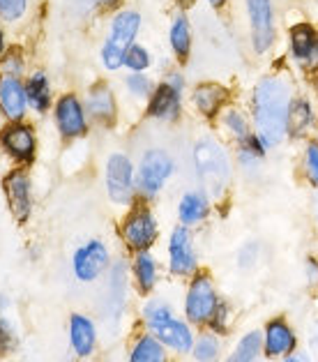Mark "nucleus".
<instances>
[{
    "mask_svg": "<svg viewBox=\"0 0 318 362\" xmlns=\"http://www.w3.org/2000/svg\"><path fill=\"white\" fill-rule=\"evenodd\" d=\"M102 3H104V5H113L116 0H102Z\"/></svg>",
    "mask_w": 318,
    "mask_h": 362,
    "instance_id": "nucleus-43",
    "label": "nucleus"
},
{
    "mask_svg": "<svg viewBox=\"0 0 318 362\" xmlns=\"http://www.w3.org/2000/svg\"><path fill=\"white\" fill-rule=\"evenodd\" d=\"M25 95H28V102H30V107L35 111H47L49 104H51V88H49L47 76H44V74H35L28 81Z\"/></svg>",
    "mask_w": 318,
    "mask_h": 362,
    "instance_id": "nucleus-23",
    "label": "nucleus"
},
{
    "mask_svg": "<svg viewBox=\"0 0 318 362\" xmlns=\"http://www.w3.org/2000/svg\"><path fill=\"white\" fill-rule=\"evenodd\" d=\"M141 25V16L136 12H120L111 23V33L106 37V44L102 49V60L109 69H118L125 60V54L129 51Z\"/></svg>",
    "mask_w": 318,
    "mask_h": 362,
    "instance_id": "nucleus-3",
    "label": "nucleus"
},
{
    "mask_svg": "<svg viewBox=\"0 0 318 362\" xmlns=\"http://www.w3.org/2000/svg\"><path fill=\"white\" fill-rule=\"evenodd\" d=\"M226 100V88L217 83H203L194 90V104L206 118H212Z\"/></svg>",
    "mask_w": 318,
    "mask_h": 362,
    "instance_id": "nucleus-20",
    "label": "nucleus"
},
{
    "mask_svg": "<svg viewBox=\"0 0 318 362\" xmlns=\"http://www.w3.org/2000/svg\"><path fill=\"white\" fill-rule=\"evenodd\" d=\"M150 330L155 332V337L166 344V346H171L175 351H189L192 349V332L189 328L184 325L182 321H175L173 316H169V319H164V321H159V323H153L150 325Z\"/></svg>",
    "mask_w": 318,
    "mask_h": 362,
    "instance_id": "nucleus-15",
    "label": "nucleus"
},
{
    "mask_svg": "<svg viewBox=\"0 0 318 362\" xmlns=\"http://www.w3.org/2000/svg\"><path fill=\"white\" fill-rule=\"evenodd\" d=\"M314 58H316V63H318V42H316V49H314Z\"/></svg>",
    "mask_w": 318,
    "mask_h": 362,
    "instance_id": "nucleus-42",
    "label": "nucleus"
},
{
    "mask_svg": "<svg viewBox=\"0 0 318 362\" xmlns=\"http://www.w3.org/2000/svg\"><path fill=\"white\" fill-rule=\"evenodd\" d=\"M217 296H215V288H212V281L201 275L192 281L189 286V293H187V303H184V312H187V319L194 323H203L212 319L217 309Z\"/></svg>",
    "mask_w": 318,
    "mask_h": 362,
    "instance_id": "nucleus-7",
    "label": "nucleus"
},
{
    "mask_svg": "<svg viewBox=\"0 0 318 362\" xmlns=\"http://www.w3.org/2000/svg\"><path fill=\"white\" fill-rule=\"evenodd\" d=\"M136 279L143 291H150L155 286V279H157V266H155V259L150 256L148 252H141L136 256Z\"/></svg>",
    "mask_w": 318,
    "mask_h": 362,
    "instance_id": "nucleus-27",
    "label": "nucleus"
},
{
    "mask_svg": "<svg viewBox=\"0 0 318 362\" xmlns=\"http://www.w3.org/2000/svg\"><path fill=\"white\" fill-rule=\"evenodd\" d=\"M284 362H300V360H298V358H286Z\"/></svg>",
    "mask_w": 318,
    "mask_h": 362,
    "instance_id": "nucleus-44",
    "label": "nucleus"
},
{
    "mask_svg": "<svg viewBox=\"0 0 318 362\" xmlns=\"http://www.w3.org/2000/svg\"><path fill=\"white\" fill-rule=\"evenodd\" d=\"M25 104H28V95H25L19 78L7 74L0 78V109L12 122H19L25 113Z\"/></svg>",
    "mask_w": 318,
    "mask_h": 362,
    "instance_id": "nucleus-14",
    "label": "nucleus"
},
{
    "mask_svg": "<svg viewBox=\"0 0 318 362\" xmlns=\"http://www.w3.org/2000/svg\"><path fill=\"white\" fill-rule=\"evenodd\" d=\"M312 120H314L312 107H309L305 100L290 102V109H288V132L290 134L300 136L309 125H312Z\"/></svg>",
    "mask_w": 318,
    "mask_h": 362,
    "instance_id": "nucleus-24",
    "label": "nucleus"
},
{
    "mask_svg": "<svg viewBox=\"0 0 318 362\" xmlns=\"http://www.w3.org/2000/svg\"><path fill=\"white\" fill-rule=\"evenodd\" d=\"M88 111H90V116L100 122L113 120V116H116V102H113L109 86L97 83L93 90L88 93Z\"/></svg>",
    "mask_w": 318,
    "mask_h": 362,
    "instance_id": "nucleus-19",
    "label": "nucleus"
},
{
    "mask_svg": "<svg viewBox=\"0 0 318 362\" xmlns=\"http://www.w3.org/2000/svg\"><path fill=\"white\" fill-rule=\"evenodd\" d=\"M217 351H219L217 339L210 337V334H206V337H201L196 346H194V358L201 360V362H210L212 358L217 356Z\"/></svg>",
    "mask_w": 318,
    "mask_h": 362,
    "instance_id": "nucleus-30",
    "label": "nucleus"
},
{
    "mask_svg": "<svg viewBox=\"0 0 318 362\" xmlns=\"http://www.w3.org/2000/svg\"><path fill=\"white\" fill-rule=\"evenodd\" d=\"M189 42H192L189 40V23L184 16H180V19H175L173 28H171V47L180 58H184L189 54Z\"/></svg>",
    "mask_w": 318,
    "mask_h": 362,
    "instance_id": "nucleus-28",
    "label": "nucleus"
},
{
    "mask_svg": "<svg viewBox=\"0 0 318 362\" xmlns=\"http://www.w3.org/2000/svg\"><path fill=\"white\" fill-rule=\"evenodd\" d=\"M178 213H180L182 224H196L208 215V199L203 197V194H199V192L184 194L182 201H180Z\"/></svg>",
    "mask_w": 318,
    "mask_h": 362,
    "instance_id": "nucleus-22",
    "label": "nucleus"
},
{
    "mask_svg": "<svg viewBox=\"0 0 318 362\" xmlns=\"http://www.w3.org/2000/svg\"><path fill=\"white\" fill-rule=\"evenodd\" d=\"M25 5H28V0H0V14L7 21H16L23 16Z\"/></svg>",
    "mask_w": 318,
    "mask_h": 362,
    "instance_id": "nucleus-31",
    "label": "nucleus"
},
{
    "mask_svg": "<svg viewBox=\"0 0 318 362\" xmlns=\"http://www.w3.org/2000/svg\"><path fill=\"white\" fill-rule=\"evenodd\" d=\"M122 63H125L129 69H134V72H141V69H146L150 65V56H148V51L143 47H134V44H131Z\"/></svg>",
    "mask_w": 318,
    "mask_h": 362,
    "instance_id": "nucleus-29",
    "label": "nucleus"
},
{
    "mask_svg": "<svg viewBox=\"0 0 318 362\" xmlns=\"http://www.w3.org/2000/svg\"><path fill=\"white\" fill-rule=\"evenodd\" d=\"M224 122H226V127L233 132V134L237 136V139H247L249 136V129H247V122H245V118H242V113L240 111H228L226 113V118H224Z\"/></svg>",
    "mask_w": 318,
    "mask_h": 362,
    "instance_id": "nucleus-32",
    "label": "nucleus"
},
{
    "mask_svg": "<svg viewBox=\"0 0 318 362\" xmlns=\"http://www.w3.org/2000/svg\"><path fill=\"white\" fill-rule=\"evenodd\" d=\"M129 362H166L164 349L155 337H141L131 351Z\"/></svg>",
    "mask_w": 318,
    "mask_h": 362,
    "instance_id": "nucleus-25",
    "label": "nucleus"
},
{
    "mask_svg": "<svg viewBox=\"0 0 318 362\" xmlns=\"http://www.w3.org/2000/svg\"><path fill=\"white\" fill-rule=\"evenodd\" d=\"M194 166H196L201 187L210 197L224 194L228 180H231V162H228V155L222 146L210 139L199 141L194 146Z\"/></svg>",
    "mask_w": 318,
    "mask_h": 362,
    "instance_id": "nucleus-2",
    "label": "nucleus"
},
{
    "mask_svg": "<svg viewBox=\"0 0 318 362\" xmlns=\"http://www.w3.org/2000/svg\"><path fill=\"white\" fill-rule=\"evenodd\" d=\"M109 266V250L100 240L86 243L74 254V275L81 281H93Z\"/></svg>",
    "mask_w": 318,
    "mask_h": 362,
    "instance_id": "nucleus-8",
    "label": "nucleus"
},
{
    "mask_svg": "<svg viewBox=\"0 0 318 362\" xmlns=\"http://www.w3.org/2000/svg\"><path fill=\"white\" fill-rule=\"evenodd\" d=\"M307 175L318 187V144H312L307 148Z\"/></svg>",
    "mask_w": 318,
    "mask_h": 362,
    "instance_id": "nucleus-34",
    "label": "nucleus"
},
{
    "mask_svg": "<svg viewBox=\"0 0 318 362\" xmlns=\"http://www.w3.org/2000/svg\"><path fill=\"white\" fill-rule=\"evenodd\" d=\"M316 30L309 23H298L295 28H290V51L300 60H307L314 56L316 49Z\"/></svg>",
    "mask_w": 318,
    "mask_h": 362,
    "instance_id": "nucleus-21",
    "label": "nucleus"
},
{
    "mask_svg": "<svg viewBox=\"0 0 318 362\" xmlns=\"http://www.w3.org/2000/svg\"><path fill=\"white\" fill-rule=\"evenodd\" d=\"M0 54H3V30H0Z\"/></svg>",
    "mask_w": 318,
    "mask_h": 362,
    "instance_id": "nucleus-41",
    "label": "nucleus"
},
{
    "mask_svg": "<svg viewBox=\"0 0 318 362\" xmlns=\"http://www.w3.org/2000/svg\"><path fill=\"white\" fill-rule=\"evenodd\" d=\"M56 122H58V129L60 134L67 136V139H76V136H83L88 132V122L83 116V109L81 104L74 95H65L60 97L58 104H56Z\"/></svg>",
    "mask_w": 318,
    "mask_h": 362,
    "instance_id": "nucleus-10",
    "label": "nucleus"
},
{
    "mask_svg": "<svg viewBox=\"0 0 318 362\" xmlns=\"http://www.w3.org/2000/svg\"><path fill=\"white\" fill-rule=\"evenodd\" d=\"M169 254H171V270L175 275H189V272L196 270V254H194L192 238L184 226H178L171 233Z\"/></svg>",
    "mask_w": 318,
    "mask_h": 362,
    "instance_id": "nucleus-13",
    "label": "nucleus"
},
{
    "mask_svg": "<svg viewBox=\"0 0 318 362\" xmlns=\"http://www.w3.org/2000/svg\"><path fill=\"white\" fill-rule=\"evenodd\" d=\"M5 194L7 201H10V208L16 219H28L30 208H33V199H30V180L23 171H12L7 173L5 178Z\"/></svg>",
    "mask_w": 318,
    "mask_h": 362,
    "instance_id": "nucleus-12",
    "label": "nucleus"
},
{
    "mask_svg": "<svg viewBox=\"0 0 318 362\" xmlns=\"http://www.w3.org/2000/svg\"><path fill=\"white\" fill-rule=\"evenodd\" d=\"M106 192L116 203H129L134 194V166L129 157L113 153L106 160Z\"/></svg>",
    "mask_w": 318,
    "mask_h": 362,
    "instance_id": "nucleus-5",
    "label": "nucleus"
},
{
    "mask_svg": "<svg viewBox=\"0 0 318 362\" xmlns=\"http://www.w3.org/2000/svg\"><path fill=\"white\" fill-rule=\"evenodd\" d=\"M247 12L252 23V42L259 54H265L275 42V23H272L270 0H247Z\"/></svg>",
    "mask_w": 318,
    "mask_h": 362,
    "instance_id": "nucleus-6",
    "label": "nucleus"
},
{
    "mask_svg": "<svg viewBox=\"0 0 318 362\" xmlns=\"http://www.w3.org/2000/svg\"><path fill=\"white\" fill-rule=\"evenodd\" d=\"M14 349V332L10 328V323L0 319V353H7Z\"/></svg>",
    "mask_w": 318,
    "mask_h": 362,
    "instance_id": "nucleus-35",
    "label": "nucleus"
},
{
    "mask_svg": "<svg viewBox=\"0 0 318 362\" xmlns=\"http://www.w3.org/2000/svg\"><path fill=\"white\" fill-rule=\"evenodd\" d=\"M210 5H212V7H222V5H224V0H210Z\"/></svg>",
    "mask_w": 318,
    "mask_h": 362,
    "instance_id": "nucleus-40",
    "label": "nucleus"
},
{
    "mask_svg": "<svg viewBox=\"0 0 318 362\" xmlns=\"http://www.w3.org/2000/svg\"><path fill=\"white\" fill-rule=\"evenodd\" d=\"M259 351H261V334L256 330L247 332L226 362H254L256 356H259Z\"/></svg>",
    "mask_w": 318,
    "mask_h": 362,
    "instance_id": "nucleus-26",
    "label": "nucleus"
},
{
    "mask_svg": "<svg viewBox=\"0 0 318 362\" xmlns=\"http://www.w3.org/2000/svg\"><path fill=\"white\" fill-rule=\"evenodd\" d=\"M290 93L281 78L268 76L254 90V120L263 146H277L288 132Z\"/></svg>",
    "mask_w": 318,
    "mask_h": 362,
    "instance_id": "nucleus-1",
    "label": "nucleus"
},
{
    "mask_svg": "<svg viewBox=\"0 0 318 362\" xmlns=\"http://www.w3.org/2000/svg\"><path fill=\"white\" fill-rule=\"evenodd\" d=\"M173 173V160L166 150L153 148L148 150L139 166V189L146 197H155V194L164 187V182L171 178Z\"/></svg>",
    "mask_w": 318,
    "mask_h": 362,
    "instance_id": "nucleus-4",
    "label": "nucleus"
},
{
    "mask_svg": "<svg viewBox=\"0 0 318 362\" xmlns=\"http://www.w3.org/2000/svg\"><path fill=\"white\" fill-rule=\"evenodd\" d=\"M169 316H171V309L166 307L164 303H150L146 307V321H148V325L169 319Z\"/></svg>",
    "mask_w": 318,
    "mask_h": 362,
    "instance_id": "nucleus-33",
    "label": "nucleus"
},
{
    "mask_svg": "<svg viewBox=\"0 0 318 362\" xmlns=\"http://www.w3.org/2000/svg\"><path fill=\"white\" fill-rule=\"evenodd\" d=\"M178 3H180L182 7H192V5H194V0H178Z\"/></svg>",
    "mask_w": 318,
    "mask_h": 362,
    "instance_id": "nucleus-39",
    "label": "nucleus"
},
{
    "mask_svg": "<svg viewBox=\"0 0 318 362\" xmlns=\"http://www.w3.org/2000/svg\"><path fill=\"white\" fill-rule=\"evenodd\" d=\"M295 346V334L284 321H272L265 330V353L270 358L286 356Z\"/></svg>",
    "mask_w": 318,
    "mask_h": 362,
    "instance_id": "nucleus-18",
    "label": "nucleus"
},
{
    "mask_svg": "<svg viewBox=\"0 0 318 362\" xmlns=\"http://www.w3.org/2000/svg\"><path fill=\"white\" fill-rule=\"evenodd\" d=\"M150 116L159 120H173L180 111V90L173 83H162L150 100Z\"/></svg>",
    "mask_w": 318,
    "mask_h": 362,
    "instance_id": "nucleus-16",
    "label": "nucleus"
},
{
    "mask_svg": "<svg viewBox=\"0 0 318 362\" xmlns=\"http://www.w3.org/2000/svg\"><path fill=\"white\" fill-rule=\"evenodd\" d=\"M307 272H309V279L318 281V263L316 261H307Z\"/></svg>",
    "mask_w": 318,
    "mask_h": 362,
    "instance_id": "nucleus-38",
    "label": "nucleus"
},
{
    "mask_svg": "<svg viewBox=\"0 0 318 362\" xmlns=\"http://www.w3.org/2000/svg\"><path fill=\"white\" fill-rule=\"evenodd\" d=\"M127 88L134 95H139V97H143L148 90H150V81L143 76V74H131L129 78H127Z\"/></svg>",
    "mask_w": 318,
    "mask_h": 362,
    "instance_id": "nucleus-36",
    "label": "nucleus"
},
{
    "mask_svg": "<svg viewBox=\"0 0 318 362\" xmlns=\"http://www.w3.org/2000/svg\"><path fill=\"white\" fill-rule=\"evenodd\" d=\"M226 316H228V309H226V305H217V309H215V314H212V325H215V330H219V332H224L226 330Z\"/></svg>",
    "mask_w": 318,
    "mask_h": 362,
    "instance_id": "nucleus-37",
    "label": "nucleus"
},
{
    "mask_svg": "<svg viewBox=\"0 0 318 362\" xmlns=\"http://www.w3.org/2000/svg\"><path fill=\"white\" fill-rule=\"evenodd\" d=\"M122 233H125V240L129 247H134L139 252H146L157 238V222L146 208H141L127 217Z\"/></svg>",
    "mask_w": 318,
    "mask_h": 362,
    "instance_id": "nucleus-9",
    "label": "nucleus"
},
{
    "mask_svg": "<svg viewBox=\"0 0 318 362\" xmlns=\"http://www.w3.org/2000/svg\"><path fill=\"white\" fill-rule=\"evenodd\" d=\"M0 144L14 160L28 162L35 157V134L28 125H21V122H12L10 127H5L0 134Z\"/></svg>",
    "mask_w": 318,
    "mask_h": 362,
    "instance_id": "nucleus-11",
    "label": "nucleus"
},
{
    "mask_svg": "<svg viewBox=\"0 0 318 362\" xmlns=\"http://www.w3.org/2000/svg\"><path fill=\"white\" fill-rule=\"evenodd\" d=\"M69 341L76 356L88 358L95 349V325L90 319H86L81 314H74L69 319Z\"/></svg>",
    "mask_w": 318,
    "mask_h": 362,
    "instance_id": "nucleus-17",
    "label": "nucleus"
}]
</instances>
